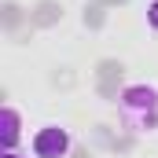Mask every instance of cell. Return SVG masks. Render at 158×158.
Masks as SVG:
<instances>
[{"mask_svg":"<svg viewBox=\"0 0 158 158\" xmlns=\"http://www.w3.org/2000/svg\"><path fill=\"white\" fill-rule=\"evenodd\" d=\"M121 114L132 129H158V92L151 85H129L121 92Z\"/></svg>","mask_w":158,"mask_h":158,"instance_id":"1","label":"cell"},{"mask_svg":"<svg viewBox=\"0 0 158 158\" xmlns=\"http://www.w3.org/2000/svg\"><path fill=\"white\" fill-rule=\"evenodd\" d=\"M70 151V132L59 125H44L33 132V155L37 158H63Z\"/></svg>","mask_w":158,"mask_h":158,"instance_id":"2","label":"cell"},{"mask_svg":"<svg viewBox=\"0 0 158 158\" xmlns=\"http://www.w3.org/2000/svg\"><path fill=\"white\" fill-rule=\"evenodd\" d=\"M0 143H4V151H15V143H19V110L15 107H4V114H0Z\"/></svg>","mask_w":158,"mask_h":158,"instance_id":"3","label":"cell"},{"mask_svg":"<svg viewBox=\"0 0 158 158\" xmlns=\"http://www.w3.org/2000/svg\"><path fill=\"white\" fill-rule=\"evenodd\" d=\"M147 22H151V26H155V30H158V0H155V4H151V7H147Z\"/></svg>","mask_w":158,"mask_h":158,"instance_id":"4","label":"cell"},{"mask_svg":"<svg viewBox=\"0 0 158 158\" xmlns=\"http://www.w3.org/2000/svg\"><path fill=\"white\" fill-rule=\"evenodd\" d=\"M4 158H22V155H15V151H4Z\"/></svg>","mask_w":158,"mask_h":158,"instance_id":"5","label":"cell"}]
</instances>
